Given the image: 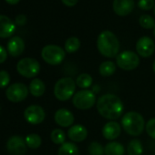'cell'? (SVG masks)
I'll list each match as a JSON object with an SVG mask.
<instances>
[{
	"mask_svg": "<svg viewBox=\"0 0 155 155\" xmlns=\"http://www.w3.org/2000/svg\"><path fill=\"white\" fill-rule=\"evenodd\" d=\"M27 22V17L25 15H18L16 18V23L19 26H23L25 25V23Z\"/></svg>",
	"mask_w": 155,
	"mask_h": 155,
	"instance_id": "34",
	"label": "cell"
},
{
	"mask_svg": "<svg viewBox=\"0 0 155 155\" xmlns=\"http://www.w3.org/2000/svg\"><path fill=\"white\" fill-rule=\"evenodd\" d=\"M145 130L147 134L153 140H155V118L150 119L146 125H145Z\"/></svg>",
	"mask_w": 155,
	"mask_h": 155,
	"instance_id": "30",
	"label": "cell"
},
{
	"mask_svg": "<svg viewBox=\"0 0 155 155\" xmlns=\"http://www.w3.org/2000/svg\"><path fill=\"white\" fill-rule=\"evenodd\" d=\"M152 70H153V72L155 73V60H154L153 63H152Z\"/></svg>",
	"mask_w": 155,
	"mask_h": 155,
	"instance_id": "37",
	"label": "cell"
},
{
	"mask_svg": "<svg viewBox=\"0 0 155 155\" xmlns=\"http://www.w3.org/2000/svg\"><path fill=\"white\" fill-rule=\"evenodd\" d=\"M18 72L28 79L36 77L40 71L39 62L32 58H24L20 59L17 64Z\"/></svg>",
	"mask_w": 155,
	"mask_h": 155,
	"instance_id": "8",
	"label": "cell"
},
{
	"mask_svg": "<svg viewBox=\"0 0 155 155\" xmlns=\"http://www.w3.org/2000/svg\"><path fill=\"white\" fill-rule=\"evenodd\" d=\"M50 139L55 144L62 145L66 142V133L60 129H55L50 133Z\"/></svg>",
	"mask_w": 155,
	"mask_h": 155,
	"instance_id": "27",
	"label": "cell"
},
{
	"mask_svg": "<svg viewBox=\"0 0 155 155\" xmlns=\"http://www.w3.org/2000/svg\"><path fill=\"white\" fill-rule=\"evenodd\" d=\"M25 140H26L27 146L30 149H38L40 147V145L42 143L41 137L36 133H31V134L28 135L26 137Z\"/></svg>",
	"mask_w": 155,
	"mask_h": 155,
	"instance_id": "26",
	"label": "cell"
},
{
	"mask_svg": "<svg viewBox=\"0 0 155 155\" xmlns=\"http://www.w3.org/2000/svg\"><path fill=\"white\" fill-rule=\"evenodd\" d=\"M27 143L21 136H12L7 142V150L10 155H23L27 151Z\"/></svg>",
	"mask_w": 155,
	"mask_h": 155,
	"instance_id": "11",
	"label": "cell"
},
{
	"mask_svg": "<svg viewBox=\"0 0 155 155\" xmlns=\"http://www.w3.org/2000/svg\"><path fill=\"white\" fill-rule=\"evenodd\" d=\"M117 68V65L111 60H106L102 62L99 67V72L102 77L112 76Z\"/></svg>",
	"mask_w": 155,
	"mask_h": 155,
	"instance_id": "22",
	"label": "cell"
},
{
	"mask_svg": "<svg viewBox=\"0 0 155 155\" xmlns=\"http://www.w3.org/2000/svg\"><path fill=\"white\" fill-rule=\"evenodd\" d=\"M8 58V52L7 50L2 47V46H0V64L3 63L6 61Z\"/></svg>",
	"mask_w": 155,
	"mask_h": 155,
	"instance_id": "33",
	"label": "cell"
},
{
	"mask_svg": "<svg viewBox=\"0 0 155 155\" xmlns=\"http://www.w3.org/2000/svg\"><path fill=\"white\" fill-rule=\"evenodd\" d=\"M28 88L23 83H14L10 85L6 91V96L8 101L12 102H20L27 99L28 95Z\"/></svg>",
	"mask_w": 155,
	"mask_h": 155,
	"instance_id": "9",
	"label": "cell"
},
{
	"mask_svg": "<svg viewBox=\"0 0 155 155\" xmlns=\"http://www.w3.org/2000/svg\"><path fill=\"white\" fill-rule=\"evenodd\" d=\"M139 23L141 28L145 29H151L155 27V20L150 15H141L139 18Z\"/></svg>",
	"mask_w": 155,
	"mask_h": 155,
	"instance_id": "28",
	"label": "cell"
},
{
	"mask_svg": "<svg viewBox=\"0 0 155 155\" xmlns=\"http://www.w3.org/2000/svg\"><path fill=\"white\" fill-rule=\"evenodd\" d=\"M105 155H124V146L118 141H110L104 147Z\"/></svg>",
	"mask_w": 155,
	"mask_h": 155,
	"instance_id": "20",
	"label": "cell"
},
{
	"mask_svg": "<svg viewBox=\"0 0 155 155\" xmlns=\"http://www.w3.org/2000/svg\"><path fill=\"white\" fill-rule=\"evenodd\" d=\"M68 137L73 142H81L88 137V130L81 124L72 125L68 130Z\"/></svg>",
	"mask_w": 155,
	"mask_h": 155,
	"instance_id": "15",
	"label": "cell"
},
{
	"mask_svg": "<svg viewBox=\"0 0 155 155\" xmlns=\"http://www.w3.org/2000/svg\"><path fill=\"white\" fill-rule=\"evenodd\" d=\"M97 48L99 52L103 57L112 58L118 56L120 50V41L113 32L104 30L97 38Z\"/></svg>",
	"mask_w": 155,
	"mask_h": 155,
	"instance_id": "2",
	"label": "cell"
},
{
	"mask_svg": "<svg viewBox=\"0 0 155 155\" xmlns=\"http://www.w3.org/2000/svg\"><path fill=\"white\" fill-rule=\"evenodd\" d=\"M14 22L7 16L0 15V38H8L15 31Z\"/></svg>",
	"mask_w": 155,
	"mask_h": 155,
	"instance_id": "18",
	"label": "cell"
},
{
	"mask_svg": "<svg viewBox=\"0 0 155 155\" xmlns=\"http://www.w3.org/2000/svg\"><path fill=\"white\" fill-rule=\"evenodd\" d=\"M6 1L8 3H9V4H11V5H15V4L19 2V0H6Z\"/></svg>",
	"mask_w": 155,
	"mask_h": 155,
	"instance_id": "36",
	"label": "cell"
},
{
	"mask_svg": "<svg viewBox=\"0 0 155 155\" xmlns=\"http://www.w3.org/2000/svg\"><path fill=\"white\" fill-rule=\"evenodd\" d=\"M155 50L154 41L147 36L141 37L138 39L136 43V51L137 54L142 58L150 57Z\"/></svg>",
	"mask_w": 155,
	"mask_h": 155,
	"instance_id": "12",
	"label": "cell"
},
{
	"mask_svg": "<svg viewBox=\"0 0 155 155\" xmlns=\"http://www.w3.org/2000/svg\"><path fill=\"white\" fill-rule=\"evenodd\" d=\"M30 93L34 97H41L46 91V85L40 79H34L28 88Z\"/></svg>",
	"mask_w": 155,
	"mask_h": 155,
	"instance_id": "19",
	"label": "cell"
},
{
	"mask_svg": "<svg viewBox=\"0 0 155 155\" xmlns=\"http://www.w3.org/2000/svg\"><path fill=\"white\" fill-rule=\"evenodd\" d=\"M76 86V81L72 78H61L54 86V96L60 101H66L75 95Z\"/></svg>",
	"mask_w": 155,
	"mask_h": 155,
	"instance_id": "4",
	"label": "cell"
},
{
	"mask_svg": "<svg viewBox=\"0 0 155 155\" xmlns=\"http://www.w3.org/2000/svg\"><path fill=\"white\" fill-rule=\"evenodd\" d=\"M90 155H105L104 147L98 141H92L88 147Z\"/></svg>",
	"mask_w": 155,
	"mask_h": 155,
	"instance_id": "29",
	"label": "cell"
},
{
	"mask_svg": "<svg viewBox=\"0 0 155 155\" xmlns=\"http://www.w3.org/2000/svg\"><path fill=\"white\" fill-rule=\"evenodd\" d=\"M96 107L100 115L110 120H118L124 111V105L121 100L110 93L101 96L97 101Z\"/></svg>",
	"mask_w": 155,
	"mask_h": 155,
	"instance_id": "1",
	"label": "cell"
},
{
	"mask_svg": "<svg viewBox=\"0 0 155 155\" xmlns=\"http://www.w3.org/2000/svg\"><path fill=\"white\" fill-rule=\"evenodd\" d=\"M120 132H121V127L115 120H110L107 122L102 128L103 137L106 140H110V141H112L113 140H116L120 135Z\"/></svg>",
	"mask_w": 155,
	"mask_h": 155,
	"instance_id": "16",
	"label": "cell"
},
{
	"mask_svg": "<svg viewBox=\"0 0 155 155\" xmlns=\"http://www.w3.org/2000/svg\"><path fill=\"white\" fill-rule=\"evenodd\" d=\"M80 150L74 142H65L60 145L58 155H79Z\"/></svg>",
	"mask_w": 155,
	"mask_h": 155,
	"instance_id": "21",
	"label": "cell"
},
{
	"mask_svg": "<svg viewBox=\"0 0 155 155\" xmlns=\"http://www.w3.org/2000/svg\"><path fill=\"white\" fill-rule=\"evenodd\" d=\"M76 85L81 90H88L93 82L92 77L88 73H81L77 77Z\"/></svg>",
	"mask_w": 155,
	"mask_h": 155,
	"instance_id": "23",
	"label": "cell"
},
{
	"mask_svg": "<svg viewBox=\"0 0 155 155\" xmlns=\"http://www.w3.org/2000/svg\"><path fill=\"white\" fill-rule=\"evenodd\" d=\"M134 0H113V11L116 15L125 17L130 14L134 8Z\"/></svg>",
	"mask_w": 155,
	"mask_h": 155,
	"instance_id": "14",
	"label": "cell"
},
{
	"mask_svg": "<svg viewBox=\"0 0 155 155\" xmlns=\"http://www.w3.org/2000/svg\"><path fill=\"white\" fill-rule=\"evenodd\" d=\"M153 35H154V38H155V27H154V28H153Z\"/></svg>",
	"mask_w": 155,
	"mask_h": 155,
	"instance_id": "38",
	"label": "cell"
},
{
	"mask_svg": "<svg viewBox=\"0 0 155 155\" xmlns=\"http://www.w3.org/2000/svg\"><path fill=\"white\" fill-rule=\"evenodd\" d=\"M81 45V40L77 37H70L66 40L64 48H65V51L67 53L72 54V53H75L80 49Z\"/></svg>",
	"mask_w": 155,
	"mask_h": 155,
	"instance_id": "25",
	"label": "cell"
},
{
	"mask_svg": "<svg viewBox=\"0 0 155 155\" xmlns=\"http://www.w3.org/2000/svg\"><path fill=\"white\" fill-rule=\"evenodd\" d=\"M128 155H141L143 153V146L140 140H131L127 146Z\"/></svg>",
	"mask_w": 155,
	"mask_h": 155,
	"instance_id": "24",
	"label": "cell"
},
{
	"mask_svg": "<svg viewBox=\"0 0 155 155\" xmlns=\"http://www.w3.org/2000/svg\"><path fill=\"white\" fill-rule=\"evenodd\" d=\"M10 82V75L7 70H0V89L6 88Z\"/></svg>",
	"mask_w": 155,
	"mask_h": 155,
	"instance_id": "31",
	"label": "cell"
},
{
	"mask_svg": "<svg viewBox=\"0 0 155 155\" xmlns=\"http://www.w3.org/2000/svg\"><path fill=\"white\" fill-rule=\"evenodd\" d=\"M62 3L67 6V7H69V8H72V7H75L78 3L79 0H61Z\"/></svg>",
	"mask_w": 155,
	"mask_h": 155,
	"instance_id": "35",
	"label": "cell"
},
{
	"mask_svg": "<svg viewBox=\"0 0 155 155\" xmlns=\"http://www.w3.org/2000/svg\"><path fill=\"white\" fill-rule=\"evenodd\" d=\"M25 49V42L20 37H13L8 42V51L12 57L20 56Z\"/></svg>",
	"mask_w": 155,
	"mask_h": 155,
	"instance_id": "17",
	"label": "cell"
},
{
	"mask_svg": "<svg viewBox=\"0 0 155 155\" xmlns=\"http://www.w3.org/2000/svg\"><path fill=\"white\" fill-rule=\"evenodd\" d=\"M41 57L49 65H59L65 59L66 51L57 45H47L41 50Z\"/></svg>",
	"mask_w": 155,
	"mask_h": 155,
	"instance_id": "6",
	"label": "cell"
},
{
	"mask_svg": "<svg viewBox=\"0 0 155 155\" xmlns=\"http://www.w3.org/2000/svg\"><path fill=\"white\" fill-rule=\"evenodd\" d=\"M54 120L58 125L63 128L71 127L74 123V114L67 109H59L55 112Z\"/></svg>",
	"mask_w": 155,
	"mask_h": 155,
	"instance_id": "13",
	"label": "cell"
},
{
	"mask_svg": "<svg viewBox=\"0 0 155 155\" xmlns=\"http://www.w3.org/2000/svg\"><path fill=\"white\" fill-rule=\"evenodd\" d=\"M96 102V95L93 91L91 90H81L75 93L72 98V104L75 108L86 110L91 109Z\"/></svg>",
	"mask_w": 155,
	"mask_h": 155,
	"instance_id": "5",
	"label": "cell"
},
{
	"mask_svg": "<svg viewBox=\"0 0 155 155\" xmlns=\"http://www.w3.org/2000/svg\"><path fill=\"white\" fill-rule=\"evenodd\" d=\"M154 15H155V7H154Z\"/></svg>",
	"mask_w": 155,
	"mask_h": 155,
	"instance_id": "39",
	"label": "cell"
},
{
	"mask_svg": "<svg viewBox=\"0 0 155 155\" xmlns=\"http://www.w3.org/2000/svg\"><path fill=\"white\" fill-rule=\"evenodd\" d=\"M145 125L144 118L137 111H128L121 118L122 129L130 136L140 135L145 129Z\"/></svg>",
	"mask_w": 155,
	"mask_h": 155,
	"instance_id": "3",
	"label": "cell"
},
{
	"mask_svg": "<svg viewBox=\"0 0 155 155\" xmlns=\"http://www.w3.org/2000/svg\"><path fill=\"white\" fill-rule=\"evenodd\" d=\"M24 118L28 123L32 125H38L44 121L46 118V113L41 106L30 105L25 110Z\"/></svg>",
	"mask_w": 155,
	"mask_h": 155,
	"instance_id": "10",
	"label": "cell"
},
{
	"mask_svg": "<svg viewBox=\"0 0 155 155\" xmlns=\"http://www.w3.org/2000/svg\"><path fill=\"white\" fill-rule=\"evenodd\" d=\"M116 65L126 71L133 70L140 65V57L133 51L125 50L118 54L116 57Z\"/></svg>",
	"mask_w": 155,
	"mask_h": 155,
	"instance_id": "7",
	"label": "cell"
},
{
	"mask_svg": "<svg viewBox=\"0 0 155 155\" xmlns=\"http://www.w3.org/2000/svg\"><path fill=\"white\" fill-rule=\"evenodd\" d=\"M138 7L142 10H150L155 7L154 0H139Z\"/></svg>",
	"mask_w": 155,
	"mask_h": 155,
	"instance_id": "32",
	"label": "cell"
}]
</instances>
